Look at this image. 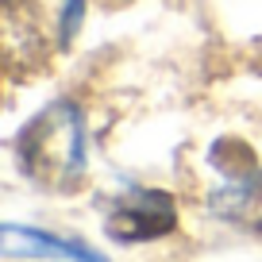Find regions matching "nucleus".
Masks as SVG:
<instances>
[{"label": "nucleus", "mask_w": 262, "mask_h": 262, "mask_svg": "<svg viewBox=\"0 0 262 262\" xmlns=\"http://www.w3.org/2000/svg\"><path fill=\"white\" fill-rule=\"evenodd\" d=\"M19 162L27 178L47 189H70L85 173V120L70 100L47 104L24 131H19Z\"/></svg>", "instance_id": "1"}, {"label": "nucleus", "mask_w": 262, "mask_h": 262, "mask_svg": "<svg viewBox=\"0 0 262 262\" xmlns=\"http://www.w3.org/2000/svg\"><path fill=\"white\" fill-rule=\"evenodd\" d=\"M173 224H178V208L162 189H127L104 212L108 235L120 243H147L173 231Z\"/></svg>", "instance_id": "2"}, {"label": "nucleus", "mask_w": 262, "mask_h": 262, "mask_svg": "<svg viewBox=\"0 0 262 262\" xmlns=\"http://www.w3.org/2000/svg\"><path fill=\"white\" fill-rule=\"evenodd\" d=\"M4 251L8 254H54V258H74V262H104L93 247L77 243V239H58L47 235V231H35V228H19V224H8L4 228Z\"/></svg>", "instance_id": "3"}, {"label": "nucleus", "mask_w": 262, "mask_h": 262, "mask_svg": "<svg viewBox=\"0 0 262 262\" xmlns=\"http://www.w3.org/2000/svg\"><path fill=\"white\" fill-rule=\"evenodd\" d=\"M81 8L85 0H62V19H58V39L70 42V35L77 31V24H81Z\"/></svg>", "instance_id": "4"}]
</instances>
